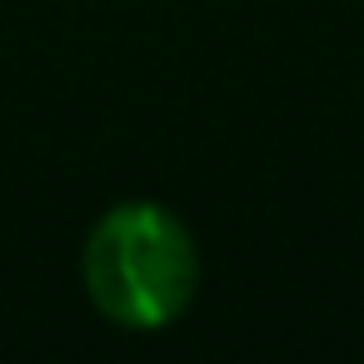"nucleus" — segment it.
Wrapping results in <instances>:
<instances>
[{"mask_svg": "<svg viewBox=\"0 0 364 364\" xmlns=\"http://www.w3.org/2000/svg\"><path fill=\"white\" fill-rule=\"evenodd\" d=\"M80 279L90 304L135 334L170 329L200 289V250L190 225L160 200L110 205L80 255Z\"/></svg>", "mask_w": 364, "mask_h": 364, "instance_id": "nucleus-1", "label": "nucleus"}]
</instances>
